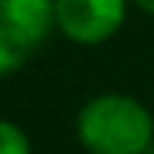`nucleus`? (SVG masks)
I'll return each instance as SVG.
<instances>
[{
    "instance_id": "nucleus-1",
    "label": "nucleus",
    "mask_w": 154,
    "mask_h": 154,
    "mask_svg": "<svg viewBox=\"0 0 154 154\" xmlns=\"http://www.w3.org/2000/svg\"><path fill=\"white\" fill-rule=\"evenodd\" d=\"M75 133L88 154H145L154 142V118L130 94H97L82 106Z\"/></svg>"
},
{
    "instance_id": "nucleus-2",
    "label": "nucleus",
    "mask_w": 154,
    "mask_h": 154,
    "mask_svg": "<svg viewBox=\"0 0 154 154\" xmlns=\"http://www.w3.org/2000/svg\"><path fill=\"white\" fill-rule=\"evenodd\" d=\"M127 15V0H54L57 30L75 45L112 39Z\"/></svg>"
},
{
    "instance_id": "nucleus-3",
    "label": "nucleus",
    "mask_w": 154,
    "mask_h": 154,
    "mask_svg": "<svg viewBox=\"0 0 154 154\" xmlns=\"http://www.w3.org/2000/svg\"><path fill=\"white\" fill-rule=\"evenodd\" d=\"M0 24L30 48H39L51 27H57L54 0H0Z\"/></svg>"
},
{
    "instance_id": "nucleus-4",
    "label": "nucleus",
    "mask_w": 154,
    "mask_h": 154,
    "mask_svg": "<svg viewBox=\"0 0 154 154\" xmlns=\"http://www.w3.org/2000/svg\"><path fill=\"white\" fill-rule=\"evenodd\" d=\"M33 51L36 48H30L24 39H18L12 30H6L0 24V75H9V72L21 69Z\"/></svg>"
},
{
    "instance_id": "nucleus-5",
    "label": "nucleus",
    "mask_w": 154,
    "mask_h": 154,
    "mask_svg": "<svg viewBox=\"0 0 154 154\" xmlns=\"http://www.w3.org/2000/svg\"><path fill=\"white\" fill-rule=\"evenodd\" d=\"M0 154H30L27 133L15 121H6V118H0Z\"/></svg>"
},
{
    "instance_id": "nucleus-6",
    "label": "nucleus",
    "mask_w": 154,
    "mask_h": 154,
    "mask_svg": "<svg viewBox=\"0 0 154 154\" xmlns=\"http://www.w3.org/2000/svg\"><path fill=\"white\" fill-rule=\"evenodd\" d=\"M133 3L142 9V12H148V15H154V0H133Z\"/></svg>"
},
{
    "instance_id": "nucleus-7",
    "label": "nucleus",
    "mask_w": 154,
    "mask_h": 154,
    "mask_svg": "<svg viewBox=\"0 0 154 154\" xmlns=\"http://www.w3.org/2000/svg\"><path fill=\"white\" fill-rule=\"evenodd\" d=\"M145 154H154V142H151V145H148V151H145Z\"/></svg>"
}]
</instances>
